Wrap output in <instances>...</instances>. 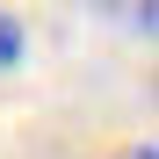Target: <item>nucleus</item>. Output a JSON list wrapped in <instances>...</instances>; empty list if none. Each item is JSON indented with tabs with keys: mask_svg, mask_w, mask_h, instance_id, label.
<instances>
[{
	"mask_svg": "<svg viewBox=\"0 0 159 159\" xmlns=\"http://www.w3.org/2000/svg\"><path fill=\"white\" fill-rule=\"evenodd\" d=\"M22 51H29V29L0 7V72H15V65H22Z\"/></svg>",
	"mask_w": 159,
	"mask_h": 159,
	"instance_id": "nucleus-1",
	"label": "nucleus"
},
{
	"mask_svg": "<svg viewBox=\"0 0 159 159\" xmlns=\"http://www.w3.org/2000/svg\"><path fill=\"white\" fill-rule=\"evenodd\" d=\"M116 159H159V145H152V138H145V145H123Z\"/></svg>",
	"mask_w": 159,
	"mask_h": 159,
	"instance_id": "nucleus-2",
	"label": "nucleus"
}]
</instances>
